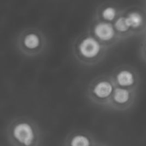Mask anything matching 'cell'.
<instances>
[{"instance_id":"obj_14","label":"cell","mask_w":146,"mask_h":146,"mask_svg":"<svg viewBox=\"0 0 146 146\" xmlns=\"http://www.w3.org/2000/svg\"><path fill=\"white\" fill-rule=\"evenodd\" d=\"M144 36H145V38H146V27H145V32H144Z\"/></svg>"},{"instance_id":"obj_12","label":"cell","mask_w":146,"mask_h":146,"mask_svg":"<svg viewBox=\"0 0 146 146\" xmlns=\"http://www.w3.org/2000/svg\"><path fill=\"white\" fill-rule=\"evenodd\" d=\"M139 54H140V57L141 59L146 63V38H145L140 44L139 47Z\"/></svg>"},{"instance_id":"obj_8","label":"cell","mask_w":146,"mask_h":146,"mask_svg":"<svg viewBox=\"0 0 146 146\" xmlns=\"http://www.w3.org/2000/svg\"><path fill=\"white\" fill-rule=\"evenodd\" d=\"M128 24L135 35L144 33L146 27V14L139 9H132L126 11Z\"/></svg>"},{"instance_id":"obj_11","label":"cell","mask_w":146,"mask_h":146,"mask_svg":"<svg viewBox=\"0 0 146 146\" xmlns=\"http://www.w3.org/2000/svg\"><path fill=\"white\" fill-rule=\"evenodd\" d=\"M125 13H126V11L123 14H121L113 22L115 30L117 31L118 34L120 35V37L121 38L122 40L127 39V38H128L130 37L135 36L133 31L132 30V28L130 27V26L128 24V21L127 20V17H126V14Z\"/></svg>"},{"instance_id":"obj_10","label":"cell","mask_w":146,"mask_h":146,"mask_svg":"<svg viewBox=\"0 0 146 146\" xmlns=\"http://www.w3.org/2000/svg\"><path fill=\"white\" fill-rule=\"evenodd\" d=\"M97 140L88 132L74 131L65 139L64 146H92Z\"/></svg>"},{"instance_id":"obj_5","label":"cell","mask_w":146,"mask_h":146,"mask_svg":"<svg viewBox=\"0 0 146 146\" xmlns=\"http://www.w3.org/2000/svg\"><path fill=\"white\" fill-rule=\"evenodd\" d=\"M90 32L99 41L110 48L122 40L115 30L113 22L103 21L98 18H95L93 21L92 30Z\"/></svg>"},{"instance_id":"obj_15","label":"cell","mask_w":146,"mask_h":146,"mask_svg":"<svg viewBox=\"0 0 146 146\" xmlns=\"http://www.w3.org/2000/svg\"><path fill=\"white\" fill-rule=\"evenodd\" d=\"M145 10H146V0H145Z\"/></svg>"},{"instance_id":"obj_1","label":"cell","mask_w":146,"mask_h":146,"mask_svg":"<svg viewBox=\"0 0 146 146\" xmlns=\"http://www.w3.org/2000/svg\"><path fill=\"white\" fill-rule=\"evenodd\" d=\"M8 142L11 146H41L42 132L35 121L25 116L15 117L6 129Z\"/></svg>"},{"instance_id":"obj_13","label":"cell","mask_w":146,"mask_h":146,"mask_svg":"<svg viewBox=\"0 0 146 146\" xmlns=\"http://www.w3.org/2000/svg\"><path fill=\"white\" fill-rule=\"evenodd\" d=\"M92 146H109V145H105V144H103V143H99V142H96L94 145Z\"/></svg>"},{"instance_id":"obj_9","label":"cell","mask_w":146,"mask_h":146,"mask_svg":"<svg viewBox=\"0 0 146 146\" xmlns=\"http://www.w3.org/2000/svg\"><path fill=\"white\" fill-rule=\"evenodd\" d=\"M124 12L125 10L121 9L117 4L106 3L98 6L95 14V18L110 22H114Z\"/></svg>"},{"instance_id":"obj_7","label":"cell","mask_w":146,"mask_h":146,"mask_svg":"<svg viewBox=\"0 0 146 146\" xmlns=\"http://www.w3.org/2000/svg\"><path fill=\"white\" fill-rule=\"evenodd\" d=\"M138 90L115 86L106 109L115 111H126L131 109L137 98Z\"/></svg>"},{"instance_id":"obj_4","label":"cell","mask_w":146,"mask_h":146,"mask_svg":"<svg viewBox=\"0 0 146 146\" xmlns=\"http://www.w3.org/2000/svg\"><path fill=\"white\" fill-rule=\"evenodd\" d=\"M111 74H102L95 77L86 88V97L91 103L106 109L115 89Z\"/></svg>"},{"instance_id":"obj_2","label":"cell","mask_w":146,"mask_h":146,"mask_svg":"<svg viewBox=\"0 0 146 146\" xmlns=\"http://www.w3.org/2000/svg\"><path fill=\"white\" fill-rule=\"evenodd\" d=\"M109 48L88 31L74 41L72 52L74 57L80 64L92 67L98 64L104 59Z\"/></svg>"},{"instance_id":"obj_3","label":"cell","mask_w":146,"mask_h":146,"mask_svg":"<svg viewBox=\"0 0 146 146\" xmlns=\"http://www.w3.org/2000/svg\"><path fill=\"white\" fill-rule=\"evenodd\" d=\"M18 52L27 57H35L46 50L48 41L45 34L37 27H27L21 31L15 42Z\"/></svg>"},{"instance_id":"obj_6","label":"cell","mask_w":146,"mask_h":146,"mask_svg":"<svg viewBox=\"0 0 146 146\" xmlns=\"http://www.w3.org/2000/svg\"><path fill=\"white\" fill-rule=\"evenodd\" d=\"M111 77L116 86L138 90L140 84V77L138 70L130 65H121L116 67Z\"/></svg>"}]
</instances>
